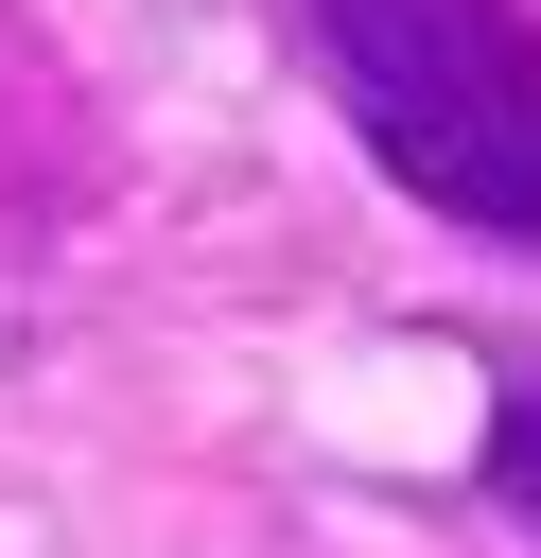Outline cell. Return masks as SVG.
Listing matches in <instances>:
<instances>
[{"label": "cell", "instance_id": "cell-2", "mask_svg": "<svg viewBox=\"0 0 541 558\" xmlns=\"http://www.w3.org/2000/svg\"><path fill=\"white\" fill-rule=\"evenodd\" d=\"M489 488H506V523H541V366L489 401Z\"/></svg>", "mask_w": 541, "mask_h": 558}, {"label": "cell", "instance_id": "cell-1", "mask_svg": "<svg viewBox=\"0 0 541 558\" xmlns=\"http://www.w3.org/2000/svg\"><path fill=\"white\" fill-rule=\"evenodd\" d=\"M297 35L419 209L541 244V17L524 0H297Z\"/></svg>", "mask_w": 541, "mask_h": 558}]
</instances>
